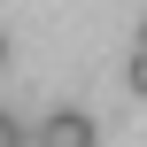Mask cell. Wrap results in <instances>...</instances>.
Masks as SVG:
<instances>
[{"label":"cell","mask_w":147,"mask_h":147,"mask_svg":"<svg viewBox=\"0 0 147 147\" xmlns=\"http://www.w3.org/2000/svg\"><path fill=\"white\" fill-rule=\"evenodd\" d=\"M23 147H101V132H93L85 109H54L39 132H23Z\"/></svg>","instance_id":"cell-1"},{"label":"cell","mask_w":147,"mask_h":147,"mask_svg":"<svg viewBox=\"0 0 147 147\" xmlns=\"http://www.w3.org/2000/svg\"><path fill=\"white\" fill-rule=\"evenodd\" d=\"M132 93L147 101V54H132Z\"/></svg>","instance_id":"cell-3"},{"label":"cell","mask_w":147,"mask_h":147,"mask_svg":"<svg viewBox=\"0 0 147 147\" xmlns=\"http://www.w3.org/2000/svg\"><path fill=\"white\" fill-rule=\"evenodd\" d=\"M140 54H147V23H140Z\"/></svg>","instance_id":"cell-5"},{"label":"cell","mask_w":147,"mask_h":147,"mask_svg":"<svg viewBox=\"0 0 147 147\" xmlns=\"http://www.w3.org/2000/svg\"><path fill=\"white\" fill-rule=\"evenodd\" d=\"M0 62H8V31H0Z\"/></svg>","instance_id":"cell-4"},{"label":"cell","mask_w":147,"mask_h":147,"mask_svg":"<svg viewBox=\"0 0 147 147\" xmlns=\"http://www.w3.org/2000/svg\"><path fill=\"white\" fill-rule=\"evenodd\" d=\"M0 147H23V124H16L8 109H0Z\"/></svg>","instance_id":"cell-2"}]
</instances>
